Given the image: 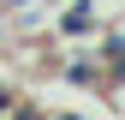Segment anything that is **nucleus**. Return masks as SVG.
<instances>
[{
	"label": "nucleus",
	"instance_id": "1",
	"mask_svg": "<svg viewBox=\"0 0 125 120\" xmlns=\"http://www.w3.org/2000/svg\"><path fill=\"white\" fill-rule=\"evenodd\" d=\"M6 108H12V90H0V114H6Z\"/></svg>",
	"mask_w": 125,
	"mask_h": 120
},
{
	"label": "nucleus",
	"instance_id": "2",
	"mask_svg": "<svg viewBox=\"0 0 125 120\" xmlns=\"http://www.w3.org/2000/svg\"><path fill=\"white\" fill-rule=\"evenodd\" d=\"M12 6H36V0H6V12H12Z\"/></svg>",
	"mask_w": 125,
	"mask_h": 120
}]
</instances>
